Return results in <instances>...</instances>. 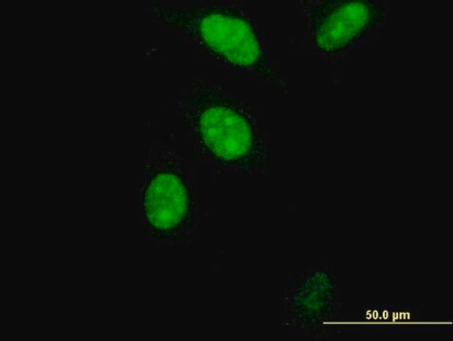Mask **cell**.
Wrapping results in <instances>:
<instances>
[{"label": "cell", "instance_id": "obj_2", "mask_svg": "<svg viewBox=\"0 0 453 341\" xmlns=\"http://www.w3.org/2000/svg\"><path fill=\"white\" fill-rule=\"evenodd\" d=\"M185 116L205 154L216 163L257 169L266 163V149L249 111L222 89L206 82L190 85Z\"/></svg>", "mask_w": 453, "mask_h": 341}, {"label": "cell", "instance_id": "obj_4", "mask_svg": "<svg viewBox=\"0 0 453 341\" xmlns=\"http://www.w3.org/2000/svg\"><path fill=\"white\" fill-rule=\"evenodd\" d=\"M303 14L318 49L334 55L382 23L388 10L381 3L370 0H326L303 3Z\"/></svg>", "mask_w": 453, "mask_h": 341}, {"label": "cell", "instance_id": "obj_1", "mask_svg": "<svg viewBox=\"0 0 453 341\" xmlns=\"http://www.w3.org/2000/svg\"><path fill=\"white\" fill-rule=\"evenodd\" d=\"M151 12L159 23L190 37L228 67L258 75L278 90L284 88L255 24L242 10L222 4L188 7L157 4Z\"/></svg>", "mask_w": 453, "mask_h": 341}, {"label": "cell", "instance_id": "obj_3", "mask_svg": "<svg viewBox=\"0 0 453 341\" xmlns=\"http://www.w3.org/2000/svg\"><path fill=\"white\" fill-rule=\"evenodd\" d=\"M146 231L163 241H179L194 228L196 201L188 167L161 149L149 155L140 201Z\"/></svg>", "mask_w": 453, "mask_h": 341}]
</instances>
